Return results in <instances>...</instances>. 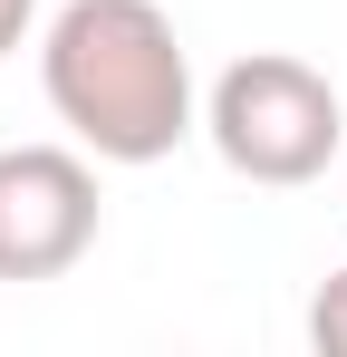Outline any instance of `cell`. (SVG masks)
<instances>
[{
	"instance_id": "6da1fadb",
	"label": "cell",
	"mask_w": 347,
	"mask_h": 357,
	"mask_svg": "<svg viewBox=\"0 0 347 357\" xmlns=\"http://www.w3.org/2000/svg\"><path fill=\"white\" fill-rule=\"evenodd\" d=\"M39 87L97 165H164L193 135V59L164 0H68L39 39Z\"/></svg>"
},
{
	"instance_id": "8992f818",
	"label": "cell",
	"mask_w": 347,
	"mask_h": 357,
	"mask_svg": "<svg viewBox=\"0 0 347 357\" xmlns=\"http://www.w3.org/2000/svg\"><path fill=\"white\" fill-rule=\"evenodd\" d=\"M338 183H347V155H338Z\"/></svg>"
},
{
	"instance_id": "277c9868",
	"label": "cell",
	"mask_w": 347,
	"mask_h": 357,
	"mask_svg": "<svg viewBox=\"0 0 347 357\" xmlns=\"http://www.w3.org/2000/svg\"><path fill=\"white\" fill-rule=\"evenodd\" d=\"M309 338H318V357H347V271L318 280V299H309Z\"/></svg>"
},
{
	"instance_id": "3957f363",
	"label": "cell",
	"mask_w": 347,
	"mask_h": 357,
	"mask_svg": "<svg viewBox=\"0 0 347 357\" xmlns=\"http://www.w3.org/2000/svg\"><path fill=\"white\" fill-rule=\"evenodd\" d=\"M97 222L87 145H0V280H68L97 251Z\"/></svg>"
},
{
	"instance_id": "5b68a950",
	"label": "cell",
	"mask_w": 347,
	"mask_h": 357,
	"mask_svg": "<svg viewBox=\"0 0 347 357\" xmlns=\"http://www.w3.org/2000/svg\"><path fill=\"white\" fill-rule=\"evenodd\" d=\"M29 20H39V0H0V59L29 39Z\"/></svg>"
},
{
	"instance_id": "7a4b0ae2",
	"label": "cell",
	"mask_w": 347,
	"mask_h": 357,
	"mask_svg": "<svg viewBox=\"0 0 347 357\" xmlns=\"http://www.w3.org/2000/svg\"><path fill=\"white\" fill-rule=\"evenodd\" d=\"M203 135L241 183H270V193H299L318 183L347 155V107L328 87V68L289 59V49H251L213 77L203 97Z\"/></svg>"
}]
</instances>
